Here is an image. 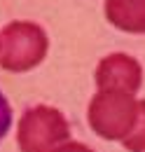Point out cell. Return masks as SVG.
<instances>
[{"label": "cell", "instance_id": "277c9868", "mask_svg": "<svg viewBox=\"0 0 145 152\" xmlns=\"http://www.w3.org/2000/svg\"><path fill=\"white\" fill-rule=\"evenodd\" d=\"M143 82V70L136 58L127 54H110L96 68L98 91H127L136 94Z\"/></svg>", "mask_w": 145, "mask_h": 152}, {"label": "cell", "instance_id": "6da1fadb", "mask_svg": "<svg viewBox=\"0 0 145 152\" xmlns=\"http://www.w3.org/2000/svg\"><path fill=\"white\" fill-rule=\"evenodd\" d=\"M49 47L47 33L33 21H12L0 35V66L10 73L35 68Z\"/></svg>", "mask_w": 145, "mask_h": 152}, {"label": "cell", "instance_id": "52a82bcc", "mask_svg": "<svg viewBox=\"0 0 145 152\" xmlns=\"http://www.w3.org/2000/svg\"><path fill=\"white\" fill-rule=\"evenodd\" d=\"M10 126H12V108H10L5 94L0 91V140L5 138V133L10 131Z\"/></svg>", "mask_w": 145, "mask_h": 152}, {"label": "cell", "instance_id": "8992f818", "mask_svg": "<svg viewBox=\"0 0 145 152\" xmlns=\"http://www.w3.org/2000/svg\"><path fill=\"white\" fill-rule=\"evenodd\" d=\"M122 143L129 152H145V101H138V122Z\"/></svg>", "mask_w": 145, "mask_h": 152}, {"label": "cell", "instance_id": "3957f363", "mask_svg": "<svg viewBox=\"0 0 145 152\" xmlns=\"http://www.w3.org/2000/svg\"><path fill=\"white\" fill-rule=\"evenodd\" d=\"M70 138L68 119L52 105L28 108L19 122L17 143L21 152H54Z\"/></svg>", "mask_w": 145, "mask_h": 152}, {"label": "cell", "instance_id": "5b68a950", "mask_svg": "<svg viewBox=\"0 0 145 152\" xmlns=\"http://www.w3.org/2000/svg\"><path fill=\"white\" fill-rule=\"evenodd\" d=\"M108 21L127 33H145V0H105Z\"/></svg>", "mask_w": 145, "mask_h": 152}, {"label": "cell", "instance_id": "7a4b0ae2", "mask_svg": "<svg viewBox=\"0 0 145 152\" xmlns=\"http://www.w3.org/2000/svg\"><path fill=\"white\" fill-rule=\"evenodd\" d=\"M138 122V101L127 91H98L89 103V126L105 140H124Z\"/></svg>", "mask_w": 145, "mask_h": 152}, {"label": "cell", "instance_id": "ba28073f", "mask_svg": "<svg viewBox=\"0 0 145 152\" xmlns=\"http://www.w3.org/2000/svg\"><path fill=\"white\" fill-rule=\"evenodd\" d=\"M54 152H94L91 148H87L84 143H63L61 148H56Z\"/></svg>", "mask_w": 145, "mask_h": 152}]
</instances>
